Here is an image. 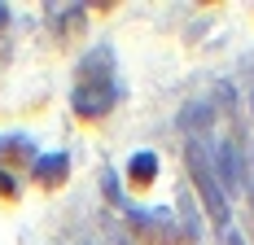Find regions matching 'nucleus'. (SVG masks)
<instances>
[{
    "instance_id": "obj_1",
    "label": "nucleus",
    "mask_w": 254,
    "mask_h": 245,
    "mask_svg": "<svg viewBox=\"0 0 254 245\" xmlns=\"http://www.w3.org/2000/svg\"><path fill=\"white\" fill-rule=\"evenodd\" d=\"M114 53L110 49H92L75 70V114L83 122H101L114 105H119V92H114Z\"/></svg>"
},
{
    "instance_id": "obj_2",
    "label": "nucleus",
    "mask_w": 254,
    "mask_h": 245,
    "mask_svg": "<svg viewBox=\"0 0 254 245\" xmlns=\"http://www.w3.org/2000/svg\"><path fill=\"white\" fill-rule=\"evenodd\" d=\"M184 162H189V180L197 184V193H202V206L206 215L215 223H228V206H224V193H219V180H215V171H210V162H206V153L197 145L184 149Z\"/></svg>"
},
{
    "instance_id": "obj_3",
    "label": "nucleus",
    "mask_w": 254,
    "mask_h": 245,
    "mask_svg": "<svg viewBox=\"0 0 254 245\" xmlns=\"http://www.w3.org/2000/svg\"><path fill=\"white\" fill-rule=\"evenodd\" d=\"M66 167H70L66 153H49V158H40V162H35V184H40L44 193L62 188V184H66Z\"/></svg>"
},
{
    "instance_id": "obj_4",
    "label": "nucleus",
    "mask_w": 254,
    "mask_h": 245,
    "mask_svg": "<svg viewBox=\"0 0 254 245\" xmlns=\"http://www.w3.org/2000/svg\"><path fill=\"white\" fill-rule=\"evenodd\" d=\"M153 180H158V158H153V153H136V158L127 162V188H131V193H145Z\"/></svg>"
},
{
    "instance_id": "obj_5",
    "label": "nucleus",
    "mask_w": 254,
    "mask_h": 245,
    "mask_svg": "<svg viewBox=\"0 0 254 245\" xmlns=\"http://www.w3.org/2000/svg\"><path fill=\"white\" fill-rule=\"evenodd\" d=\"M0 162H9V171H22L26 162H35V149H31V140H22V136L0 140Z\"/></svg>"
},
{
    "instance_id": "obj_6",
    "label": "nucleus",
    "mask_w": 254,
    "mask_h": 245,
    "mask_svg": "<svg viewBox=\"0 0 254 245\" xmlns=\"http://www.w3.org/2000/svg\"><path fill=\"white\" fill-rule=\"evenodd\" d=\"M0 201H18V184L9 180V171H0Z\"/></svg>"
},
{
    "instance_id": "obj_7",
    "label": "nucleus",
    "mask_w": 254,
    "mask_h": 245,
    "mask_svg": "<svg viewBox=\"0 0 254 245\" xmlns=\"http://www.w3.org/2000/svg\"><path fill=\"white\" fill-rule=\"evenodd\" d=\"M0 22H9V9H0Z\"/></svg>"
},
{
    "instance_id": "obj_8",
    "label": "nucleus",
    "mask_w": 254,
    "mask_h": 245,
    "mask_svg": "<svg viewBox=\"0 0 254 245\" xmlns=\"http://www.w3.org/2000/svg\"><path fill=\"white\" fill-rule=\"evenodd\" d=\"M119 245H127V241H119Z\"/></svg>"
}]
</instances>
